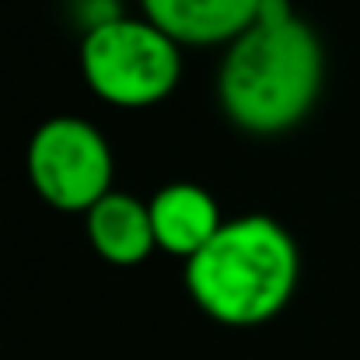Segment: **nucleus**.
Here are the masks:
<instances>
[{
  "label": "nucleus",
  "mask_w": 360,
  "mask_h": 360,
  "mask_svg": "<svg viewBox=\"0 0 360 360\" xmlns=\"http://www.w3.org/2000/svg\"><path fill=\"white\" fill-rule=\"evenodd\" d=\"M25 172L32 189L63 214H88L112 193L109 140L81 116H53L28 140Z\"/></svg>",
  "instance_id": "4"
},
{
  "label": "nucleus",
  "mask_w": 360,
  "mask_h": 360,
  "mask_svg": "<svg viewBox=\"0 0 360 360\" xmlns=\"http://www.w3.org/2000/svg\"><path fill=\"white\" fill-rule=\"evenodd\" d=\"M140 18L158 25L175 46H231L248 32L266 0H136Z\"/></svg>",
  "instance_id": "5"
},
{
  "label": "nucleus",
  "mask_w": 360,
  "mask_h": 360,
  "mask_svg": "<svg viewBox=\"0 0 360 360\" xmlns=\"http://www.w3.org/2000/svg\"><path fill=\"white\" fill-rule=\"evenodd\" d=\"M84 228L91 248L112 266H140L158 248L147 203L129 193L112 189L109 196H102L84 214Z\"/></svg>",
  "instance_id": "7"
},
{
  "label": "nucleus",
  "mask_w": 360,
  "mask_h": 360,
  "mask_svg": "<svg viewBox=\"0 0 360 360\" xmlns=\"http://www.w3.org/2000/svg\"><path fill=\"white\" fill-rule=\"evenodd\" d=\"M297 276V245L280 221L266 214L224 221L186 262V290L196 308L231 329L273 322L290 304Z\"/></svg>",
  "instance_id": "2"
},
{
  "label": "nucleus",
  "mask_w": 360,
  "mask_h": 360,
  "mask_svg": "<svg viewBox=\"0 0 360 360\" xmlns=\"http://www.w3.org/2000/svg\"><path fill=\"white\" fill-rule=\"evenodd\" d=\"M81 74L102 102L116 109H147L179 88L182 46L147 18L112 14L84 32Z\"/></svg>",
  "instance_id": "3"
},
{
  "label": "nucleus",
  "mask_w": 360,
  "mask_h": 360,
  "mask_svg": "<svg viewBox=\"0 0 360 360\" xmlns=\"http://www.w3.org/2000/svg\"><path fill=\"white\" fill-rule=\"evenodd\" d=\"M326 53L290 0H266L259 21L224 49L217 102L231 126L252 136H276L308 120L322 95Z\"/></svg>",
  "instance_id": "1"
},
{
  "label": "nucleus",
  "mask_w": 360,
  "mask_h": 360,
  "mask_svg": "<svg viewBox=\"0 0 360 360\" xmlns=\"http://www.w3.org/2000/svg\"><path fill=\"white\" fill-rule=\"evenodd\" d=\"M147 210H150L154 245L168 255L186 259V262L224 224L217 200L196 182H172V186L158 189L150 196Z\"/></svg>",
  "instance_id": "6"
}]
</instances>
